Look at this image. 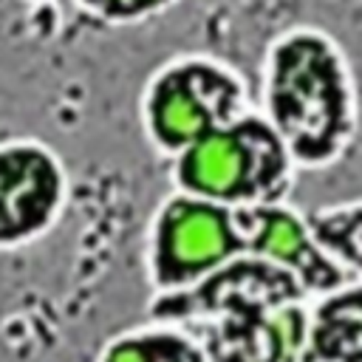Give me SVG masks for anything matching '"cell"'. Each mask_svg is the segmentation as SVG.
Here are the masks:
<instances>
[{
  "instance_id": "5b68a950",
  "label": "cell",
  "mask_w": 362,
  "mask_h": 362,
  "mask_svg": "<svg viewBox=\"0 0 362 362\" xmlns=\"http://www.w3.org/2000/svg\"><path fill=\"white\" fill-rule=\"evenodd\" d=\"M305 300L308 294L294 274L257 255H238L189 288L153 294L147 317L178 325H201L218 317L269 311Z\"/></svg>"
},
{
  "instance_id": "277c9868",
  "label": "cell",
  "mask_w": 362,
  "mask_h": 362,
  "mask_svg": "<svg viewBox=\"0 0 362 362\" xmlns=\"http://www.w3.org/2000/svg\"><path fill=\"white\" fill-rule=\"evenodd\" d=\"M238 255H243V240L232 206L178 189L156 206L144 240L153 294L189 288Z\"/></svg>"
},
{
  "instance_id": "52a82bcc",
  "label": "cell",
  "mask_w": 362,
  "mask_h": 362,
  "mask_svg": "<svg viewBox=\"0 0 362 362\" xmlns=\"http://www.w3.org/2000/svg\"><path fill=\"white\" fill-rule=\"evenodd\" d=\"M243 240V255H257L277 263L297 277L303 291L311 297L351 280L317 243L303 212L288 206V201L232 206Z\"/></svg>"
},
{
  "instance_id": "3957f363",
  "label": "cell",
  "mask_w": 362,
  "mask_h": 362,
  "mask_svg": "<svg viewBox=\"0 0 362 362\" xmlns=\"http://www.w3.org/2000/svg\"><path fill=\"white\" fill-rule=\"evenodd\" d=\"M249 107L240 71L221 57L192 51L153 71L141 93V127L150 144L173 158Z\"/></svg>"
},
{
  "instance_id": "ba28073f",
  "label": "cell",
  "mask_w": 362,
  "mask_h": 362,
  "mask_svg": "<svg viewBox=\"0 0 362 362\" xmlns=\"http://www.w3.org/2000/svg\"><path fill=\"white\" fill-rule=\"evenodd\" d=\"M305 305L308 300L187 328L201 339L206 362H303Z\"/></svg>"
},
{
  "instance_id": "6da1fadb",
  "label": "cell",
  "mask_w": 362,
  "mask_h": 362,
  "mask_svg": "<svg viewBox=\"0 0 362 362\" xmlns=\"http://www.w3.org/2000/svg\"><path fill=\"white\" fill-rule=\"evenodd\" d=\"M260 116L297 170H328L359 130V90L345 48L317 25L280 31L260 62Z\"/></svg>"
},
{
  "instance_id": "9c48e42d",
  "label": "cell",
  "mask_w": 362,
  "mask_h": 362,
  "mask_svg": "<svg viewBox=\"0 0 362 362\" xmlns=\"http://www.w3.org/2000/svg\"><path fill=\"white\" fill-rule=\"evenodd\" d=\"M303 362H362V280L308 300Z\"/></svg>"
},
{
  "instance_id": "8fae6325",
  "label": "cell",
  "mask_w": 362,
  "mask_h": 362,
  "mask_svg": "<svg viewBox=\"0 0 362 362\" xmlns=\"http://www.w3.org/2000/svg\"><path fill=\"white\" fill-rule=\"evenodd\" d=\"M320 249L354 280H362V198L334 201L305 212Z\"/></svg>"
},
{
  "instance_id": "30bf717a",
  "label": "cell",
  "mask_w": 362,
  "mask_h": 362,
  "mask_svg": "<svg viewBox=\"0 0 362 362\" xmlns=\"http://www.w3.org/2000/svg\"><path fill=\"white\" fill-rule=\"evenodd\" d=\"M93 362H206V354L192 328L147 320L113 334Z\"/></svg>"
},
{
  "instance_id": "8992f818",
  "label": "cell",
  "mask_w": 362,
  "mask_h": 362,
  "mask_svg": "<svg viewBox=\"0 0 362 362\" xmlns=\"http://www.w3.org/2000/svg\"><path fill=\"white\" fill-rule=\"evenodd\" d=\"M65 201L59 158L37 141L0 144V249L45 235Z\"/></svg>"
},
{
  "instance_id": "7c38bea8",
  "label": "cell",
  "mask_w": 362,
  "mask_h": 362,
  "mask_svg": "<svg viewBox=\"0 0 362 362\" xmlns=\"http://www.w3.org/2000/svg\"><path fill=\"white\" fill-rule=\"evenodd\" d=\"M76 3L110 23H139L153 14H161L178 0H76Z\"/></svg>"
},
{
  "instance_id": "7a4b0ae2",
  "label": "cell",
  "mask_w": 362,
  "mask_h": 362,
  "mask_svg": "<svg viewBox=\"0 0 362 362\" xmlns=\"http://www.w3.org/2000/svg\"><path fill=\"white\" fill-rule=\"evenodd\" d=\"M297 173L286 144L257 107L184 147L170 167L173 189L223 206L286 201Z\"/></svg>"
}]
</instances>
